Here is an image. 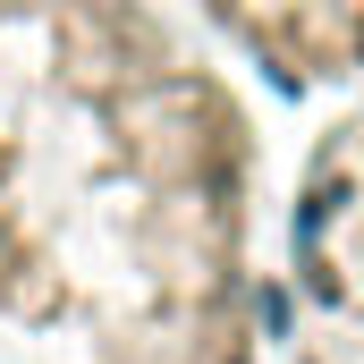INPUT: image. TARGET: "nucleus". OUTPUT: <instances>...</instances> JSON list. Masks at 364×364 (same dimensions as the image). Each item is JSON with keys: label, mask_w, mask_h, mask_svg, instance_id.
<instances>
[{"label": "nucleus", "mask_w": 364, "mask_h": 364, "mask_svg": "<svg viewBox=\"0 0 364 364\" xmlns=\"http://www.w3.org/2000/svg\"><path fill=\"white\" fill-rule=\"evenodd\" d=\"M263 153L161 0H0V364H255Z\"/></svg>", "instance_id": "f257e3e1"}, {"label": "nucleus", "mask_w": 364, "mask_h": 364, "mask_svg": "<svg viewBox=\"0 0 364 364\" xmlns=\"http://www.w3.org/2000/svg\"><path fill=\"white\" fill-rule=\"evenodd\" d=\"M288 322L314 364H364V102L322 127L288 195Z\"/></svg>", "instance_id": "f03ea898"}, {"label": "nucleus", "mask_w": 364, "mask_h": 364, "mask_svg": "<svg viewBox=\"0 0 364 364\" xmlns=\"http://www.w3.org/2000/svg\"><path fill=\"white\" fill-rule=\"evenodd\" d=\"M186 17L279 85H364V0H186Z\"/></svg>", "instance_id": "7ed1b4c3"}]
</instances>
